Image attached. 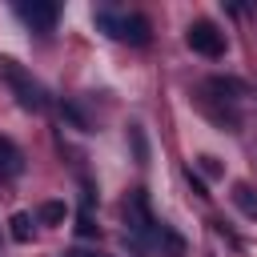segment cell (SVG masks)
Returning a JSON list of instances; mask_svg holds the SVG:
<instances>
[{
  "label": "cell",
  "mask_w": 257,
  "mask_h": 257,
  "mask_svg": "<svg viewBox=\"0 0 257 257\" xmlns=\"http://www.w3.org/2000/svg\"><path fill=\"white\" fill-rule=\"evenodd\" d=\"M0 72H4V80L12 84V92H16V100H20V108H28V112H44L48 108V96H44V88L20 68V64H12V60H0Z\"/></svg>",
  "instance_id": "obj_1"
},
{
  "label": "cell",
  "mask_w": 257,
  "mask_h": 257,
  "mask_svg": "<svg viewBox=\"0 0 257 257\" xmlns=\"http://www.w3.org/2000/svg\"><path fill=\"white\" fill-rule=\"evenodd\" d=\"M96 24L116 36V40H128V44H149V20L141 12H128V16H112V12H96Z\"/></svg>",
  "instance_id": "obj_2"
},
{
  "label": "cell",
  "mask_w": 257,
  "mask_h": 257,
  "mask_svg": "<svg viewBox=\"0 0 257 257\" xmlns=\"http://www.w3.org/2000/svg\"><path fill=\"white\" fill-rule=\"evenodd\" d=\"M185 40H189L193 52H201V56H209V60L225 56V36H221L217 24H209V20H193L189 32H185Z\"/></svg>",
  "instance_id": "obj_3"
},
{
  "label": "cell",
  "mask_w": 257,
  "mask_h": 257,
  "mask_svg": "<svg viewBox=\"0 0 257 257\" xmlns=\"http://www.w3.org/2000/svg\"><path fill=\"white\" fill-rule=\"evenodd\" d=\"M16 16H20L28 28L48 32V28L56 24V4H52V0H20V4H16Z\"/></svg>",
  "instance_id": "obj_4"
},
{
  "label": "cell",
  "mask_w": 257,
  "mask_h": 257,
  "mask_svg": "<svg viewBox=\"0 0 257 257\" xmlns=\"http://www.w3.org/2000/svg\"><path fill=\"white\" fill-rule=\"evenodd\" d=\"M20 173H24V153H20L8 137H0V177L12 181V177H20Z\"/></svg>",
  "instance_id": "obj_5"
},
{
  "label": "cell",
  "mask_w": 257,
  "mask_h": 257,
  "mask_svg": "<svg viewBox=\"0 0 257 257\" xmlns=\"http://www.w3.org/2000/svg\"><path fill=\"white\" fill-rule=\"evenodd\" d=\"M205 92H217V100H229V104H233V100L245 96L249 88H245L241 80H233V76H209V80H205Z\"/></svg>",
  "instance_id": "obj_6"
},
{
  "label": "cell",
  "mask_w": 257,
  "mask_h": 257,
  "mask_svg": "<svg viewBox=\"0 0 257 257\" xmlns=\"http://www.w3.org/2000/svg\"><path fill=\"white\" fill-rule=\"evenodd\" d=\"M229 197H233V205H237V209H241L249 221H257V189H253L249 181H237Z\"/></svg>",
  "instance_id": "obj_7"
},
{
  "label": "cell",
  "mask_w": 257,
  "mask_h": 257,
  "mask_svg": "<svg viewBox=\"0 0 257 257\" xmlns=\"http://www.w3.org/2000/svg\"><path fill=\"white\" fill-rule=\"evenodd\" d=\"M8 225H12V237H16V241H28V237H32V217H28V213H12Z\"/></svg>",
  "instance_id": "obj_8"
},
{
  "label": "cell",
  "mask_w": 257,
  "mask_h": 257,
  "mask_svg": "<svg viewBox=\"0 0 257 257\" xmlns=\"http://www.w3.org/2000/svg\"><path fill=\"white\" fill-rule=\"evenodd\" d=\"M40 221L60 225V221H64V205H60V201H44V205H40Z\"/></svg>",
  "instance_id": "obj_9"
},
{
  "label": "cell",
  "mask_w": 257,
  "mask_h": 257,
  "mask_svg": "<svg viewBox=\"0 0 257 257\" xmlns=\"http://www.w3.org/2000/svg\"><path fill=\"white\" fill-rule=\"evenodd\" d=\"M197 169H201L205 177H221V165H217V157H209V153L197 157Z\"/></svg>",
  "instance_id": "obj_10"
},
{
  "label": "cell",
  "mask_w": 257,
  "mask_h": 257,
  "mask_svg": "<svg viewBox=\"0 0 257 257\" xmlns=\"http://www.w3.org/2000/svg\"><path fill=\"white\" fill-rule=\"evenodd\" d=\"M185 181H189V185H193V193H197V197H201V201H205V197H209V189H205V181H201V173H193V169H185Z\"/></svg>",
  "instance_id": "obj_11"
}]
</instances>
